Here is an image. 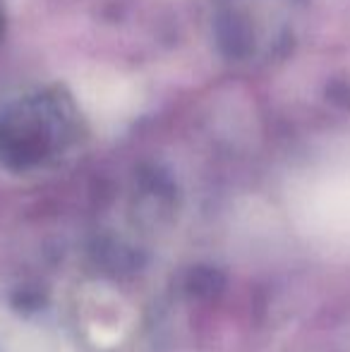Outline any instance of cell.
<instances>
[{
  "instance_id": "1",
  "label": "cell",
  "mask_w": 350,
  "mask_h": 352,
  "mask_svg": "<svg viewBox=\"0 0 350 352\" xmlns=\"http://www.w3.org/2000/svg\"><path fill=\"white\" fill-rule=\"evenodd\" d=\"M85 137V118L63 87H36L0 103V163L36 173L70 156Z\"/></svg>"
},
{
  "instance_id": "2",
  "label": "cell",
  "mask_w": 350,
  "mask_h": 352,
  "mask_svg": "<svg viewBox=\"0 0 350 352\" xmlns=\"http://www.w3.org/2000/svg\"><path fill=\"white\" fill-rule=\"evenodd\" d=\"M298 24L300 0H216L211 38L228 63L259 67L288 56Z\"/></svg>"
},
{
  "instance_id": "3",
  "label": "cell",
  "mask_w": 350,
  "mask_h": 352,
  "mask_svg": "<svg viewBox=\"0 0 350 352\" xmlns=\"http://www.w3.org/2000/svg\"><path fill=\"white\" fill-rule=\"evenodd\" d=\"M3 24H5V17H3V8H0V36H3Z\"/></svg>"
}]
</instances>
